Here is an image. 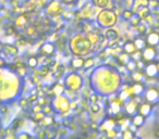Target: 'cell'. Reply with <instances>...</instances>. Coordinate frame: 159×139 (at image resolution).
Instances as JSON below:
<instances>
[{"label": "cell", "instance_id": "5bb4252c", "mask_svg": "<svg viewBox=\"0 0 159 139\" xmlns=\"http://www.w3.org/2000/svg\"><path fill=\"white\" fill-rule=\"evenodd\" d=\"M115 125L116 123L112 121V119H107V121L104 122V124L102 125V128L104 130H109V129H112V128H115Z\"/></svg>", "mask_w": 159, "mask_h": 139}, {"label": "cell", "instance_id": "52a82bcc", "mask_svg": "<svg viewBox=\"0 0 159 139\" xmlns=\"http://www.w3.org/2000/svg\"><path fill=\"white\" fill-rule=\"evenodd\" d=\"M147 44L149 45L150 47L157 46V45L159 44V34H157V33L149 34L147 37Z\"/></svg>", "mask_w": 159, "mask_h": 139}, {"label": "cell", "instance_id": "8992f818", "mask_svg": "<svg viewBox=\"0 0 159 139\" xmlns=\"http://www.w3.org/2000/svg\"><path fill=\"white\" fill-rule=\"evenodd\" d=\"M139 112L141 115H143L144 117L148 116L152 113V106L149 103H143L141 104V106L139 108Z\"/></svg>", "mask_w": 159, "mask_h": 139}, {"label": "cell", "instance_id": "ba28073f", "mask_svg": "<svg viewBox=\"0 0 159 139\" xmlns=\"http://www.w3.org/2000/svg\"><path fill=\"white\" fill-rule=\"evenodd\" d=\"M145 123V117L141 114L134 115L132 119V125H134L135 127H141V126L144 125Z\"/></svg>", "mask_w": 159, "mask_h": 139}, {"label": "cell", "instance_id": "2e32d148", "mask_svg": "<svg viewBox=\"0 0 159 139\" xmlns=\"http://www.w3.org/2000/svg\"><path fill=\"white\" fill-rule=\"evenodd\" d=\"M143 91H144V86L139 84V83L135 84L134 86L132 87V93H134V95H136V96H139L142 93H143Z\"/></svg>", "mask_w": 159, "mask_h": 139}, {"label": "cell", "instance_id": "d4e9b609", "mask_svg": "<svg viewBox=\"0 0 159 139\" xmlns=\"http://www.w3.org/2000/svg\"><path fill=\"white\" fill-rule=\"evenodd\" d=\"M107 136H108V138L109 139H111V138H115V136H116V132H115V129H109V130H107Z\"/></svg>", "mask_w": 159, "mask_h": 139}, {"label": "cell", "instance_id": "ac0fdd59", "mask_svg": "<svg viewBox=\"0 0 159 139\" xmlns=\"http://www.w3.org/2000/svg\"><path fill=\"white\" fill-rule=\"evenodd\" d=\"M64 91V88L60 85H55L53 86V93H56V96H61L62 93Z\"/></svg>", "mask_w": 159, "mask_h": 139}, {"label": "cell", "instance_id": "ffe728a7", "mask_svg": "<svg viewBox=\"0 0 159 139\" xmlns=\"http://www.w3.org/2000/svg\"><path fill=\"white\" fill-rule=\"evenodd\" d=\"M133 80H134L135 82L139 83L141 80H144V76L142 75V73H139V72H135V73H133Z\"/></svg>", "mask_w": 159, "mask_h": 139}, {"label": "cell", "instance_id": "4fadbf2b", "mask_svg": "<svg viewBox=\"0 0 159 139\" xmlns=\"http://www.w3.org/2000/svg\"><path fill=\"white\" fill-rule=\"evenodd\" d=\"M133 44H134L135 48H136L137 50H142V49H144L146 46L145 40H144L143 38H135V40H134Z\"/></svg>", "mask_w": 159, "mask_h": 139}, {"label": "cell", "instance_id": "e0dca14e", "mask_svg": "<svg viewBox=\"0 0 159 139\" xmlns=\"http://www.w3.org/2000/svg\"><path fill=\"white\" fill-rule=\"evenodd\" d=\"M109 114H117L120 112V104L117 102H112L110 104V108H109Z\"/></svg>", "mask_w": 159, "mask_h": 139}, {"label": "cell", "instance_id": "277c9868", "mask_svg": "<svg viewBox=\"0 0 159 139\" xmlns=\"http://www.w3.org/2000/svg\"><path fill=\"white\" fill-rule=\"evenodd\" d=\"M142 58H143L144 61L146 62H152L156 58V50H155L152 47H147V48H144V51L142 53Z\"/></svg>", "mask_w": 159, "mask_h": 139}, {"label": "cell", "instance_id": "7c38bea8", "mask_svg": "<svg viewBox=\"0 0 159 139\" xmlns=\"http://www.w3.org/2000/svg\"><path fill=\"white\" fill-rule=\"evenodd\" d=\"M105 36H106L107 40L113 41V40H116L118 38V32H116L115 29H108L106 32V34H105Z\"/></svg>", "mask_w": 159, "mask_h": 139}, {"label": "cell", "instance_id": "f1b7e54d", "mask_svg": "<svg viewBox=\"0 0 159 139\" xmlns=\"http://www.w3.org/2000/svg\"><path fill=\"white\" fill-rule=\"evenodd\" d=\"M63 1H66V2H73L74 0H63Z\"/></svg>", "mask_w": 159, "mask_h": 139}, {"label": "cell", "instance_id": "8fae6325", "mask_svg": "<svg viewBox=\"0 0 159 139\" xmlns=\"http://www.w3.org/2000/svg\"><path fill=\"white\" fill-rule=\"evenodd\" d=\"M71 65H72L73 68H81L84 65V60L82 58H74L71 61Z\"/></svg>", "mask_w": 159, "mask_h": 139}, {"label": "cell", "instance_id": "4316f807", "mask_svg": "<svg viewBox=\"0 0 159 139\" xmlns=\"http://www.w3.org/2000/svg\"><path fill=\"white\" fill-rule=\"evenodd\" d=\"M71 108H73V109H75L76 108V102H71Z\"/></svg>", "mask_w": 159, "mask_h": 139}, {"label": "cell", "instance_id": "5b68a950", "mask_svg": "<svg viewBox=\"0 0 159 139\" xmlns=\"http://www.w3.org/2000/svg\"><path fill=\"white\" fill-rule=\"evenodd\" d=\"M145 73L148 77H156L159 73L158 66L155 63H148L145 67Z\"/></svg>", "mask_w": 159, "mask_h": 139}, {"label": "cell", "instance_id": "4dcf8cb0", "mask_svg": "<svg viewBox=\"0 0 159 139\" xmlns=\"http://www.w3.org/2000/svg\"><path fill=\"white\" fill-rule=\"evenodd\" d=\"M158 70H159V67H158Z\"/></svg>", "mask_w": 159, "mask_h": 139}, {"label": "cell", "instance_id": "9c48e42d", "mask_svg": "<svg viewBox=\"0 0 159 139\" xmlns=\"http://www.w3.org/2000/svg\"><path fill=\"white\" fill-rule=\"evenodd\" d=\"M40 51H42L43 54L45 55H50L53 53L55 51V47H53L52 44H44L40 48Z\"/></svg>", "mask_w": 159, "mask_h": 139}, {"label": "cell", "instance_id": "44dd1931", "mask_svg": "<svg viewBox=\"0 0 159 139\" xmlns=\"http://www.w3.org/2000/svg\"><path fill=\"white\" fill-rule=\"evenodd\" d=\"M123 139H134L133 137V132L130 129H126L123 134Z\"/></svg>", "mask_w": 159, "mask_h": 139}, {"label": "cell", "instance_id": "83f0119b", "mask_svg": "<svg viewBox=\"0 0 159 139\" xmlns=\"http://www.w3.org/2000/svg\"><path fill=\"white\" fill-rule=\"evenodd\" d=\"M100 139H109V138H108V136H107V135H104V136L100 137Z\"/></svg>", "mask_w": 159, "mask_h": 139}, {"label": "cell", "instance_id": "d6986e66", "mask_svg": "<svg viewBox=\"0 0 159 139\" xmlns=\"http://www.w3.org/2000/svg\"><path fill=\"white\" fill-rule=\"evenodd\" d=\"M27 64H29L31 67H36L38 64V59L35 57H31L29 59V61H27Z\"/></svg>", "mask_w": 159, "mask_h": 139}, {"label": "cell", "instance_id": "30bf717a", "mask_svg": "<svg viewBox=\"0 0 159 139\" xmlns=\"http://www.w3.org/2000/svg\"><path fill=\"white\" fill-rule=\"evenodd\" d=\"M136 110H137V106L134 102V100H132V101L128 102V103L125 104V112L128 113V114H130V115L135 114V111Z\"/></svg>", "mask_w": 159, "mask_h": 139}, {"label": "cell", "instance_id": "3957f363", "mask_svg": "<svg viewBox=\"0 0 159 139\" xmlns=\"http://www.w3.org/2000/svg\"><path fill=\"white\" fill-rule=\"evenodd\" d=\"M145 98L149 103L156 104L159 102V93L154 88H150L146 91L145 93Z\"/></svg>", "mask_w": 159, "mask_h": 139}, {"label": "cell", "instance_id": "484cf974", "mask_svg": "<svg viewBox=\"0 0 159 139\" xmlns=\"http://www.w3.org/2000/svg\"><path fill=\"white\" fill-rule=\"evenodd\" d=\"M93 64H94V60H93V59H89L86 62L84 61V66H85L86 68H89V66H92Z\"/></svg>", "mask_w": 159, "mask_h": 139}, {"label": "cell", "instance_id": "7a4b0ae2", "mask_svg": "<svg viewBox=\"0 0 159 139\" xmlns=\"http://www.w3.org/2000/svg\"><path fill=\"white\" fill-rule=\"evenodd\" d=\"M83 84V80L81 76L77 74H70L66 80V85L70 90L77 91L81 89V86Z\"/></svg>", "mask_w": 159, "mask_h": 139}, {"label": "cell", "instance_id": "cb8c5ba5", "mask_svg": "<svg viewBox=\"0 0 159 139\" xmlns=\"http://www.w3.org/2000/svg\"><path fill=\"white\" fill-rule=\"evenodd\" d=\"M99 104H96V103H94V104H92V106H91V110H92V112L93 113H97V112H99Z\"/></svg>", "mask_w": 159, "mask_h": 139}, {"label": "cell", "instance_id": "7402d4cb", "mask_svg": "<svg viewBox=\"0 0 159 139\" xmlns=\"http://www.w3.org/2000/svg\"><path fill=\"white\" fill-rule=\"evenodd\" d=\"M126 67H128L129 71H134L135 70V62L134 61H129L126 63Z\"/></svg>", "mask_w": 159, "mask_h": 139}, {"label": "cell", "instance_id": "f546056e", "mask_svg": "<svg viewBox=\"0 0 159 139\" xmlns=\"http://www.w3.org/2000/svg\"><path fill=\"white\" fill-rule=\"evenodd\" d=\"M2 49H3V47L1 46V45H0V52H1V50H2Z\"/></svg>", "mask_w": 159, "mask_h": 139}, {"label": "cell", "instance_id": "603a6c76", "mask_svg": "<svg viewBox=\"0 0 159 139\" xmlns=\"http://www.w3.org/2000/svg\"><path fill=\"white\" fill-rule=\"evenodd\" d=\"M52 121H53V119L51 116H47V117H45L44 119V122H45V125H47V126H49V125H51L52 124Z\"/></svg>", "mask_w": 159, "mask_h": 139}, {"label": "cell", "instance_id": "9a60e30c", "mask_svg": "<svg viewBox=\"0 0 159 139\" xmlns=\"http://www.w3.org/2000/svg\"><path fill=\"white\" fill-rule=\"evenodd\" d=\"M123 49H124V52L128 53V54H131V53L135 52V49L136 48H135V46H134L133 42H126V44L124 45Z\"/></svg>", "mask_w": 159, "mask_h": 139}, {"label": "cell", "instance_id": "6da1fadb", "mask_svg": "<svg viewBox=\"0 0 159 139\" xmlns=\"http://www.w3.org/2000/svg\"><path fill=\"white\" fill-rule=\"evenodd\" d=\"M52 108L59 113L66 112L70 109V101H69L68 97H64L62 95L57 96V98L52 102Z\"/></svg>", "mask_w": 159, "mask_h": 139}]
</instances>
